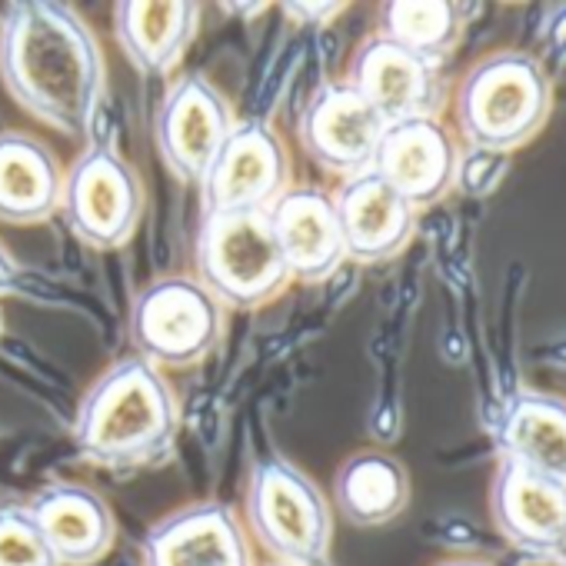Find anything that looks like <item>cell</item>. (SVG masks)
Returning a JSON list of instances; mask_svg holds the SVG:
<instances>
[{"mask_svg": "<svg viewBox=\"0 0 566 566\" xmlns=\"http://www.w3.org/2000/svg\"><path fill=\"white\" fill-rule=\"evenodd\" d=\"M177 430L180 407L164 370L130 357L84 394L74 443L87 463L127 473L160 463L174 450Z\"/></svg>", "mask_w": 566, "mask_h": 566, "instance_id": "2", "label": "cell"}, {"mask_svg": "<svg viewBox=\"0 0 566 566\" xmlns=\"http://www.w3.org/2000/svg\"><path fill=\"white\" fill-rule=\"evenodd\" d=\"M347 84L384 117V124L437 117L443 104L440 67L380 34L354 54Z\"/></svg>", "mask_w": 566, "mask_h": 566, "instance_id": "12", "label": "cell"}, {"mask_svg": "<svg viewBox=\"0 0 566 566\" xmlns=\"http://www.w3.org/2000/svg\"><path fill=\"white\" fill-rule=\"evenodd\" d=\"M233 127L237 117L217 84L203 74H184L157 107V154L180 184H203Z\"/></svg>", "mask_w": 566, "mask_h": 566, "instance_id": "8", "label": "cell"}, {"mask_svg": "<svg viewBox=\"0 0 566 566\" xmlns=\"http://www.w3.org/2000/svg\"><path fill=\"white\" fill-rule=\"evenodd\" d=\"M496 453L566 483V400L543 390H516L496 427Z\"/></svg>", "mask_w": 566, "mask_h": 566, "instance_id": "19", "label": "cell"}, {"mask_svg": "<svg viewBox=\"0 0 566 566\" xmlns=\"http://www.w3.org/2000/svg\"><path fill=\"white\" fill-rule=\"evenodd\" d=\"M440 566H490L483 559H450V563H440Z\"/></svg>", "mask_w": 566, "mask_h": 566, "instance_id": "27", "label": "cell"}, {"mask_svg": "<svg viewBox=\"0 0 566 566\" xmlns=\"http://www.w3.org/2000/svg\"><path fill=\"white\" fill-rule=\"evenodd\" d=\"M223 334V307L197 276H164L144 287L130 311L137 354L164 367L200 364Z\"/></svg>", "mask_w": 566, "mask_h": 566, "instance_id": "6", "label": "cell"}, {"mask_svg": "<svg viewBox=\"0 0 566 566\" xmlns=\"http://www.w3.org/2000/svg\"><path fill=\"white\" fill-rule=\"evenodd\" d=\"M200 28V8L190 0H120L114 34L127 61L147 74H170L190 51Z\"/></svg>", "mask_w": 566, "mask_h": 566, "instance_id": "18", "label": "cell"}, {"mask_svg": "<svg viewBox=\"0 0 566 566\" xmlns=\"http://www.w3.org/2000/svg\"><path fill=\"white\" fill-rule=\"evenodd\" d=\"M384 130V117L347 81L321 87L301 117V144L307 157L344 180L374 170Z\"/></svg>", "mask_w": 566, "mask_h": 566, "instance_id": "11", "label": "cell"}, {"mask_svg": "<svg viewBox=\"0 0 566 566\" xmlns=\"http://www.w3.org/2000/svg\"><path fill=\"white\" fill-rule=\"evenodd\" d=\"M28 510L61 566H94L114 546V513L91 486L51 483L28 503Z\"/></svg>", "mask_w": 566, "mask_h": 566, "instance_id": "17", "label": "cell"}, {"mask_svg": "<svg viewBox=\"0 0 566 566\" xmlns=\"http://www.w3.org/2000/svg\"><path fill=\"white\" fill-rule=\"evenodd\" d=\"M273 566H291V563H273Z\"/></svg>", "mask_w": 566, "mask_h": 566, "instance_id": "29", "label": "cell"}, {"mask_svg": "<svg viewBox=\"0 0 566 566\" xmlns=\"http://www.w3.org/2000/svg\"><path fill=\"white\" fill-rule=\"evenodd\" d=\"M463 34V14L450 0H394L384 4L380 38L440 67Z\"/></svg>", "mask_w": 566, "mask_h": 566, "instance_id": "22", "label": "cell"}, {"mask_svg": "<svg viewBox=\"0 0 566 566\" xmlns=\"http://www.w3.org/2000/svg\"><path fill=\"white\" fill-rule=\"evenodd\" d=\"M247 523L276 563L311 566L327 556L334 513L321 486L291 460L260 457L247 483Z\"/></svg>", "mask_w": 566, "mask_h": 566, "instance_id": "5", "label": "cell"}, {"mask_svg": "<svg viewBox=\"0 0 566 566\" xmlns=\"http://www.w3.org/2000/svg\"><path fill=\"white\" fill-rule=\"evenodd\" d=\"M506 157H496V154H483V150H470V157L460 154V167H457V184L467 190V193H486L500 177V164Z\"/></svg>", "mask_w": 566, "mask_h": 566, "instance_id": "24", "label": "cell"}, {"mask_svg": "<svg viewBox=\"0 0 566 566\" xmlns=\"http://www.w3.org/2000/svg\"><path fill=\"white\" fill-rule=\"evenodd\" d=\"M0 337H4V314H0Z\"/></svg>", "mask_w": 566, "mask_h": 566, "instance_id": "28", "label": "cell"}, {"mask_svg": "<svg viewBox=\"0 0 566 566\" xmlns=\"http://www.w3.org/2000/svg\"><path fill=\"white\" fill-rule=\"evenodd\" d=\"M197 280L230 311H256L291 283L266 210L210 213L197 230Z\"/></svg>", "mask_w": 566, "mask_h": 566, "instance_id": "4", "label": "cell"}, {"mask_svg": "<svg viewBox=\"0 0 566 566\" xmlns=\"http://www.w3.org/2000/svg\"><path fill=\"white\" fill-rule=\"evenodd\" d=\"M144 566H253L237 513L203 500L164 516L144 536Z\"/></svg>", "mask_w": 566, "mask_h": 566, "instance_id": "15", "label": "cell"}, {"mask_svg": "<svg viewBox=\"0 0 566 566\" xmlns=\"http://www.w3.org/2000/svg\"><path fill=\"white\" fill-rule=\"evenodd\" d=\"M0 566H61L31 510L21 503L0 506Z\"/></svg>", "mask_w": 566, "mask_h": 566, "instance_id": "23", "label": "cell"}, {"mask_svg": "<svg viewBox=\"0 0 566 566\" xmlns=\"http://www.w3.org/2000/svg\"><path fill=\"white\" fill-rule=\"evenodd\" d=\"M334 500L354 526H384L407 510L410 476L397 457L364 450L337 470Z\"/></svg>", "mask_w": 566, "mask_h": 566, "instance_id": "21", "label": "cell"}, {"mask_svg": "<svg viewBox=\"0 0 566 566\" xmlns=\"http://www.w3.org/2000/svg\"><path fill=\"white\" fill-rule=\"evenodd\" d=\"M291 190L287 147L263 120H237L200 184L203 217L230 210H270Z\"/></svg>", "mask_w": 566, "mask_h": 566, "instance_id": "9", "label": "cell"}, {"mask_svg": "<svg viewBox=\"0 0 566 566\" xmlns=\"http://www.w3.org/2000/svg\"><path fill=\"white\" fill-rule=\"evenodd\" d=\"M457 167L460 150L440 117L387 124L374 157V174L384 177L417 210L443 200L453 190Z\"/></svg>", "mask_w": 566, "mask_h": 566, "instance_id": "13", "label": "cell"}, {"mask_svg": "<svg viewBox=\"0 0 566 566\" xmlns=\"http://www.w3.org/2000/svg\"><path fill=\"white\" fill-rule=\"evenodd\" d=\"M270 227L287 260L291 280L324 283L347 263V247L334 197L317 187H294L270 210Z\"/></svg>", "mask_w": 566, "mask_h": 566, "instance_id": "14", "label": "cell"}, {"mask_svg": "<svg viewBox=\"0 0 566 566\" xmlns=\"http://www.w3.org/2000/svg\"><path fill=\"white\" fill-rule=\"evenodd\" d=\"M334 207L347 260L357 263H380L397 256L417 230V207L374 170L344 180L334 193Z\"/></svg>", "mask_w": 566, "mask_h": 566, "instance_id": "16", "label": "cell"}, {"mask_svg": "<svg viewBox=\"0 0 566 566\" xmlns=\"http://www.w3.org/2000/svg\"><path fill=\"white\" fill-rule=\"evenodd\" d=\"M553 111L546 67L523 51L483 57L457 91V124L470 150L510 157L530 144Z\"/></svg>", "mask_w": 566, "mask_h": 566, "instance_id": "3", "label": "cell"}, {"mask_svg": "<svg viewBox=\"0 0 566 566\" xmlns=\"http://www.w3.org/2000/svg\"><path fill=\"white\" fill-rule=\"evenodd\" d=\"M0 81L41 124L87 137L107 91L91 24L54 0H18L0 18Z\"/></svg>", "mask_w": 566, "mask_h": 566, "instance_id": "1", "label": "cell"}, {"mask_svg": "<svg viewBox=\"0 0 566 566\" xmlns=\"http://www.w3.org/2000/svg\"><path fill=\"white\" fill-rule=\"evenodd\" d=\"M18 276H21L18 260L11 256V250L4 243H0V294H11L18 287Z\"/></svg>", "mask_w": 566, "mask_h": 566, "instance_id": "26", "label": "cell"}, {"mask_svg": "<svg viewBox=\"0 0 566 566\" xmlns=\"http://www.w3.org/2000/svg\"><path fill=\"white\" fill-rule=\"evenodd\" d=\"M344 8L347 4H287V14H294V21H301V24H327Z\"/></svg>", "mask_w": 566, "mask_h": 566, "instance_id": "25", "label": "cell"}, {"mask_svg": "<svg viewBox=\"0 0 566 566\" xmlns=\"http://www.w3.org/2000/svg\"><path fill=\"white\" fill-rule=\"evenodd\" d=\"M490 516L500 536L523 556H566V483L523 463L500 460L490 486Z\"/></svg>", "mask_w": 566, "mask_h": 566, "instance_id": "10", "label": "cell"}, {"mask_svg": "<svg viewBox=\"0 0 566 566\" xmlns=\"http://www.w3.org/2000/svg\"><path fill=\"white\" fill-rule=\"evenodd\" d=\"M64 170L51 147L21 130L0 134V220L44 223L61 210Z\"/></svg>", "mask_w": 566, "mask_h": 566, "instance_id": "20", "label": "cell"}, {"mask_svg": "<svg viewBox=\"0 0 566 566\" xmlns=\"http://www.w3.org/2000/svg\"><path fill=\"white\" fill-rule=\"evenodd\" d=\"M61 213L67 230L94 247H124L144 217V184L111 147H87L64 174Z\"/></svg>", "mask_w": 566, "mask_h": 566, "instance_id": "7", "label": "cell"}]
</instances>
